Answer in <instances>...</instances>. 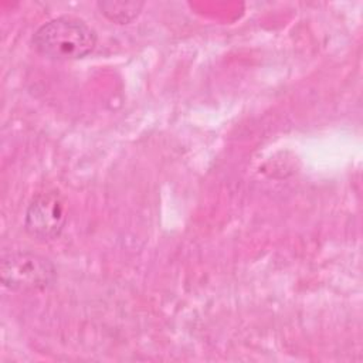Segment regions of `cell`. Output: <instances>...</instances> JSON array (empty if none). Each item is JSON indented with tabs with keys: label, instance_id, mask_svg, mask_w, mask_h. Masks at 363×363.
<instances>
[{
	"label": "cell",
	"instance_id": "6da1fadb",
	"mask_svg": "<svg viewBox=\"0 0 363 363\" xmlns=\"http://www.w3.org/2000/svg\"><path fill=\"white\" fill-rule=\"evenodd\" d=\"M38 54L54 61H74L86 57L96 45V33L75 17H57L43 24L33 35Z\"/></svg>",
	"mask_w": 363,
	"mask_h": 363
},
{
	"label": "cell",
	"instance_id": "3957f363",
	"mask_svg": "<svg viewBox=\"0 0 363 363\" xmlns=\"http://www.w3.org/2000/svg\"><path fill=\"white\" fill-rule=\"evenodd\" d=\"M65 210L61 199L52 193L37 196L27 207L24 228L35 240L48 241L57 238L65 225Z\"/></svg>",
	"mask_w": 363,
	"mask_h": 363
},
{
	"label": "cell",
	"instance_id": "277c9868",
	"mask_svg": "<svg viewBox=\"0 0 363 363\" xmlns=\"http://www.w3.org/2000/svg\"><path fill=\"white\" fill-rule=\"evenodd\" d=\"M96 6L108 20L116 24H128L140 14L145 3L125 0H104L98 1Z\"/></svg>",
	"mask_w": 363,
	"mask_h": 363
},
{
	"label": "cell",
	"instance_id": "7a4b0ae2",
	"mask_svg": "<svg viewBox=\"0 0 363 363\" xmlns=\"http://www.w3.org/2000/svg\"><path fill=\"white\" fill-rule=\"evenodd\" d=\"M1 284L14 292H38L48 289L57 278L54 264L31 251H11L3 255Z\"/></svg>",
	"mask_w": 363,
	"mask_h": 363
}]
</instances>
